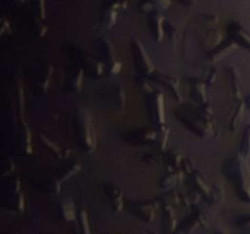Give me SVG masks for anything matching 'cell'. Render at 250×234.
Returning <instances> with one entry per match:
<instances>
[{"mask_svg":"<svg viewBox=\"0 0 250 234\" xmlns=\"http://www.w3.org/2000/svg\"><path fill=\"white\" fill-rule=\"evenodd\" d=\"M180 121L200 138H210L215 134L214 114L209 102L199 106H185L177 111Z\"/></svg>","mask_w":250,"mask_h":234,"instance_id":"1","label":"cell"},{"mask_svg":"<svg viewBox=\"0 0 250 234\" xmlns=\"http://www.w3.org/2000/svg\"><path fill=\"white\" fill-rule=\"evenodd\" d=\"M224 172L233 183L237 196L242 201L250 202V168L246 157L237 154L227 158L224 163Z\"/></svg>","mask_w":250,"mask_h":234,"instance_id":"2","label":"cell"},{"mask_svg":"<svg viewBox=\"0 0 250 234\" xmlns=\"http://www.w3.org/2000/svg\"><path fill=\"white\" fill-rule=\"evenodd\" d=\"M73 131L78 145L85 153H93L97 148V136L92 118L87 111H80L73 119Z\"/></svg>","mask_w":250,"mask_h":234,"instance_id":"3","label":"cell"},{"mask_svg":"<svg viewBox=\"0 0 250 234\" xmlns=\"http://www.w3.org/2000/svg\"><path fill=\"white\" fill-rule=\"evenodd\" d=\"M146 111L149 115V121L158 131H163L165 128V102H164V94L159 90H154L146 95Z\"/></svg>","mask_w":250,"mask_h":234,"instance_id":"4","label":"cell"},{"mask_svg":"<svg viewBox=\"0 0 250 234\" xmlns=\"http://www.w3.org/2000/svg\"><path fill=\"white\" fill-rule=\"evenodd\" d=\"M72 56L75 58V60H77L78 62H80V67L88 71V75H89L93 79H99V78H102L103 73H104L105 65L102 61L98 60L92 53L77 48L73 49Z\"/></svg>","mask_w":250,"mask_h":234,"instance_id":"5","label":"cell"},{"mask_svg":"<svg viewBox=\"0 0 250 234\" xmlns=\"http://www.w3.org/2000/svg\"><path fill=\"white\" fill-rule=\"evenodd\" d=\"M132 54H133V60L136 68L138 70L139 75L146 76V77H150L154 72H155V66H154L153 61L149 58L148 53L146 51L144 46L142 43L137 39L132 40Z\"/></svg>","mask_w":250,"mask_h":234,"instance_id":"6","label":"cell"},{"mask_svg":"<svg viewBox=\"0 0 250 234\" xmlns=\"http://www.w3.org/2000/svg\"><path fill=\"white\" fill-rule=\"evenodd\" d=\"M158 138L159 131L155 127H143V128L129 132L124 136L125 140L137 146L153 145L154 143H156Z\"/></svg>","mask_w":250,"mask_h":234,"instance_id":"7","label":"cell"},{"mask_svg":"<svg viewBox=\"0 0 250 234\" xmlns=\"http://www.w3.org/2000/svg\"><path fill=\"white\" fill-rule=\"evenodd\" d=\"M100 54L110 75H119L121 72L122 62L110 41L100 40Z\"/></svg>","mask_w":250,"mask_h":234,"instance_id":"8","label":"cell"},{"mask_svg":"<svg viewBox=\"0 0 250 234\" xmlns=\"http://www.w3.org/2000/svg\"><path fill=\"white\" fill-rule=\"evenodd\" d=\"M209 226V218L205 212L200 209H194V211L186 217L180 224V231L183 234H192L199 227Z\"/></svg>","mask_w":250,"mask_h":234,"instance_id":"9","label":"cell"},{"mask_svg":"<svg viewBox=\"0 0 250 234\" xmlns=\"http://www.w3.org/2000/svg\"><path fill=\"white\" fill-rule=\"evenodd\" d=\"M156 210H158V202L155 201H138L129 204V211L146 223H151L154 221Z\"/></svg>","mask_w":250,"mask_h":234,"instance_id":"10","label":"cell"},{"mask_svg":"<svg viewBox=\"0 0 250 234\" xmlns=\"http://www.w3.org/2000/svg\"><path fill=\"white\" fill-rule=\"evenodd\" d=\"M151 80H156L160 84H163L164 87H166L168 89V92L171 93L173 98H175L177 101L182 100V94H181L180 90V82H178V78L175 77L172 75H165V73H155L150 76Z\"/></svg>","mask_w":250,"mask_h":234,"instance_id":"11","label":"cell"},{"mask_svg":"<svg viewBox=\"0 0 250 234\" xmlns=\"http://www.w3.org/2000/svg\"><path fill=\"white\" fill-rule=\"evenodd\" d=\"M105 195L114 212H121L124 209V190L117 184H106L104 188Z\"/></svg>","mask_w":250,"mask_h":234,"instance_id":"12","label":"cell"},{"mask_svg":"<svg viewBox=\"0 0 250 234\" xmlns=\"http://www.w3.org/2000/svg\"><path fill=\"white\" fill-rule=\"evenodd\" d=\"M227 33L232 40L236 41L238 45L243 46L250 51V34L244 31L243 27L237 22H232L227 27Z\"/></svg>","mask_w":250,"mask_h":234,"instance_id":"13","label":"cell"},{"mask_svg":"<svg viewBox=\"0 0 250 234\" xmlns=\"http://www.w3.org/2000/svg\"><path fill=\"white\" fill-rule=\"evenodd\" d=\"M237 46H238V44L229 38L226 43L220 44L217 48H215L214 50L210 51L209 60L211 61V62H217V61L222 60V58H225L226 56H229V54L233 53L237 49Z\"/></svg>","mask_w":250,"mask_h":234,"instance_id":"14","label":"cell"},{"mask_svg":"<svg viewBox=\"0 0 250 234\" xmlns=\"http://www.w3.org/2000/svg\"><path fill=\"white\" fill-rule=\"evenodd\" d=\"M163 228L165 234H175L176 228H177V218L175 216V207L164 205Z\"/></svg>","mask_w":250,"mask_h":234,"instance_id":"15","label":"cell"},{"mask_svg":"<svg viewBox=\"0 0 250 234\" xmlns=\"http://www.w3.org/2000/svg\"><path fill=\"white\" fill-rule=\"evenodd\" d=\"M188 180H189V184L192 185L193 189H194L198 194L203 195L204 197L207 196L210 193V190H211V188L208 184L205 178L203 177L197 170H194L189 176H188Z\"/></svg>","mask_w":250,"mask_h":234,"instance_id":"16","label":"cell"},{"mask_svg":"<svg viewBox=\"0 0 250 234\" xmlns=\"http://www.w3.org/2000/svg\"><path fill=\"white\" fill-rule=\"evenodd\" d=\"M149 28H150L154 40L160 43L164 39V36H165V32H164V19L160 14L153 12L150 15V17H149Z\"/></svg>","mask_w":250,"mask_h":234,"instance_id":"17","label":"cell"},{"mask_svg":"<svg viewBox=\"0 0 250 234\" xmlns=\"http://www.w3.org/2000/svg\"><path fill=\"white\" fill-rule=\"evenodd\" d=\"M205 80L199 79H192L190 80V97L195 100L199 105L207 104L208 102V95L207 89H205Z\"/></svg>","mask_w":250,"mask_h":234,"instance_id":"18","label":"cell"},{"mask_svg":"<svg viewBox=\"0 0 250 234\" xmlns=\"http://www.w3.org/2000/svg\"><path fill=\"white\" fill-rule=\"evenodd\" d=\"M227 76H229V89H231V94L234 100L237 101H242V88H241V78H239L238 72L234 70L233 67L229 68L227 71Z\"/></svg>","mask_w":250,"mask_h":234,"instance_id":"19","label":"cell"},{"mask_svg":"<svg viewBox=\"0 0 250 234\" xmlns=\"http://www.w3.org/2000/svg\"><path fill=\"white\" fill-rule=\"evenodd\" d=\"M182 161V154L178 149H171L167 153H165V156H164V162H165L166 168H167V172L180 170Z\"/></svg>","mask_w":250,"mask_h":234,"instance_id":"20","label":"cell"},{"mask_svg":"<svg viewBox=\"0 0 250 234\" xmlns=\"http://www.w3.org/2000/svg\"><path fill=\"white\" fill-rule=\"evenodd\" d=\"M247 104L243 101H238V105L234 109L233 114L231 115L229 121V129L232 132H236L237 129L239 128L242 123V119H243V115H244V110H246Z\"/></svg>","mask_w":250,"mask_h":234,"instance_id":"21","label":"cell"},{"mask_svg":"<svg viewBox=\"0 0 250 234\" xmlns=\"http://www.w3.org/2000/svg\"><path fill=\"white\" fill-rule=\"evenodd\" d=\"M183 171L181 170H176L172 171V172H167V175L164 176L160 180V185L164 188V189H170L172 188L173 185L180 184L183 179Z\"/></svg>","mask_w":250,"mask_h":234,"instance_id":"22","label":"cell"},{"mask_svg":"<svg viewBox=\"0 0 250 234\" xmlns=\"http://www.w3.org/2000/svg\"><path fill=\"white\" fill-rule=\"evenodd\" d=\"M59 210H60V214L62 216V218L65 221L72 222L76 221L78 217L77 212H76V206L72 202V200L66 199L63 201L60 202V206H59Z\"/></svg>","mask_w":250,"mask_h":234,"instance_id":"23","label":"cell"},{"mask_svg":"<svg viewBox=\"0 0 250 234\" xmlns=\"http://www.w3.org/2000/svg\"><path fill=\"white\" fill-rule=\"evenodd\" d=\"M83 82H84V70L82 67H78L68 80V89L73 93L81 92L83 88Z\"/></svg>","mask_w":250,"mask_h":234,"instance_id":"24","label":"cell"},{"mask_svg":"<svg viewBox=\"0 0 250 234\" xmlns=\"http://www.w3.org/2000/svg\"><path fill=\"white\" fill-rule=\"evenodd\" d=\"M158 201L161 202L163 205H167V206L172 207H178L180 205H182L181 194H178L175 190H168V192L161 194L160 196H159Z\"/></svg>","mask_w":250,"mask_h":234,"instance_id":"25","label":"cell"},{"mask_svg":"<svg viewBox=\"0 0 250 234\" xmlns=\"http://www.w3.org/2000/svg\"><path fill=\"white\" fill-rule=\"evenodd\" d=\"M222 199H224V189H222L219 184L212 187L209 194L204 197L205 202L209 205L219 204V202L222 201Z\"/></svg>","mask_w":250,"mask_h":234,"instance_id":"26","label":"cell"},{"mask_svg":"<svg viewBox=\"0 0 250 234\" xmlns=\"http://www.w3.org/2000/svg\"><path fill=\"white\" fill-rule=\"evenodd\" d=\"M114 105L116 109L124 111L126 107V93H125L124 87L121 84L115 85L114 89Z\"/></svg>","mask_w":250,"mask_h":234,"instance_id":"27","label":"cell"},{"mask_svg":"<svg viewBox=\"0 0 250 234\" xmlns=\"http://www.w3.org/2000/svg\"><path fill=\"white\" fill-rule=\"evenodd\" d=\"M80 170H81V163L80 162H77V161L70 162L68 165L63 166V168L60 171V173H59L58 179H60L61 182H62V180L67 179V178L71 177V176L76 175V173H77Z\"/></svg>","mask_w":250,"mask_h":234,"instance_id":"28","label":"cell"},{"mask_svg":"<svg viewBox=\"0 0 250 234\" xmlns=\"http://www.w3.org/2000/svg\"><path fill=\"white\" fill-rule=\"evenodd\" d=\"M53 72H54V68L51 65H46L45 70L42 72L41 79H39V82H38L39 90H41L42 93H45L46 90H48L49 83H50L51 77H53Z\"/></svg>","mask_w":250,"mask_h":234,"instance_id":"29","label":"cell"},{"mask_svg":"<svg viewBox=\"0 0 250 234\" xmlns=\"http://www.w3.org/2000/svg\"><path fill=\"white\" fill-rule=\"evenodd\" d=\"M239 154L246 158L250 155V126H247V128L243 132V138H242L241 141Z\"/></svg>","mask_w":250,"mask_h":234,"instance_id":"30","label":"cell"},{"mask_svg":"<svg viewBox=\"0 0 250 234\" xmlns=\"http://www.w3.org/2000/svg\"><path fill=\"white\" fill-rule=\"evenodd\" d=\"M78 222H80L81 234H92L89 227V219H88V214L85 210H81L78 214Z\"/></svg>","mask_w":250,"mask_h":234,"instance_id":"31","label":"cell"},{"mask_svg":"<svg viewBox=\"0 0 250 234\" xmlns=\"http://www.w3.org/2000/svg\"><path fill=\"white\" fill-rule=\"evenodd\" d=\"M22 144H23L24 153L32 154V134L29 127L23 124V132H22Z\"/></svg>","mask_w":250,"mask_h":234,"instance_id":"32","label":"cell"},{"mask_svg":"<svg viewBox=\"0 0 250 234\" xmlns=\"http://www.w3.org/2000/svg\"><path fill=\"white\" fill-rule=\"evenodd\" d=\"M151 79H149V77L146 78V76H142V75H139L138 77H136V82L138 83V87L141 88L142 90H143V92H146V94H149V93H153L154 90V85H153V83L150 82Z\"/></svg>","mask_w":250,"mask_h":234,"instance_id":"33","label":"cell"},{"mask_svg":"<svg viewBox=\"0 0 250 234\" xmlns=\"http://www.w3.org/2000/svg\"><path fill=\"white\" fill-rule=\"evenodd\" d=\"M234 223L246 233H250V214H239L234 218Z\"/></svg>","mask_w":250,"mask_h":234,"instance_id":"34","label":"cell"},{"mask_svg":"<svg viewBox=\"0 0 250 234\" xmlns=\"http://www.w3.org/2000/svg\"><path fill=\"white\" fill-rule=\"evenodd\" d=\"M168 136H170V129L164 128L163 131H159V138L156 140V144H158V150L164 151L166 149V145H167Z\"/></svg>","mask_w":250,"mask_h":234,"instance_id":"35","label":"cell"},{"mask_svg":"<svg viewBox=\"0 0 250 234\" xmlns=\"http://www.w3.org/2000/svg\"><path fill=\"white\" fill-rule=\"evenodd\" d=\"M39 136H41L42 143L45 145V148H48L49 150H50L53 154H55V155H60V149H59V146L56 145V144H54L53 141L49 140V139L46 138L45 136H43V134H41Z\"/></svg>","mask_w":250,"mask_h":234,"instance_id":"36","label":"cell"},{"mask_svg":"<svg viewBox=\"0 0 250 234\" xmlns=\"http://www.w3.org/2000/svg\"><path fill=\"white\" fill-rule=\"evenodd\" d=\"M181 170L183 171V173H185V175L189 176L190 173L195 170V168H194V166H193L192 161H190L188 157H186V158H183L182 163H181Z\"/></svg>","mask_w":250,"mask_h":234,"instance_id":"37","label":"cell"},{"mask_svg":"<svg viewBox=\"0 0 250 234\" xmlns=\"http://www.w3.org/2000/svg\"><path fill=\"white\" fill-rule=\"evenodd\" d=\"M24 205H26V201H24V196L21 192L19 194H16V197H15V206H16V210L20 212L24 211Z\"/></svg>","mask_w":250,"mask_h":234,"instance_id":"38","label":"cell"},{"mask_svg":"<svg viewBox=\"0 0 250 234\" xmlns=\"http://www.w3.org/2000/svg\"><path fill=\"white\" fill-rule=\"evenodd\" d=\"M216 76H217V71L215 70V68H211V70L208 72L207 77H205V83H207L208 85H212L215 80H216Z\"/></svg>","mask_w":250,"mask_h":234,"instance_id":"39","label":"cell"},{"mask_svg":"<svg viewBox=\"0 0 250 234\" xmlns=\"http://www.w3.org/2000/svg\"><path fill=\"white\" fill-rule=\"evenodd\" d=\"M143 161L148 163V165H154V163H156L158 158H156V156L153 155V154H148V155H144Z\"/></svg>","mask_w":250,"mask_h":234,"instance_id":"40","label":"cell"},{"mask_svg":"<svg viewBox=\"0 0 250 234\" xmlns=\"http://www.w3.org/2000/svg\"><path fill=\"white\" fill-rule=\"evenodd\" d=\"M38 5H39V15H41V19L44 20L45 19V2H44V0H38Z\"/></svg>","mask_w":250,"mask_h":234,"instance_id":"41","label":"cell"},{"mask_svg":"<svg viewBox=\"0 0 250 234\" xmlns=\"http://www.w3.org/2000/svg\"><path fill=\"white\" fill-rule=\"evenodd\" d=\"M6 32H9L10 33L11 31H10V26H9V23H7V21H4L2 22V27H1V36H4Z\"/></svg>","mask_w":250,"mask_h":234,"instance_id":"42","label":"cell"},{"mask_svg":"<svg viewBox=\"0 0 250 234\" xmlns=\"http://www.w3.org/2000/svg\"><path fill=\"white\" fill-rule=\"evenodd\" d=\"M180 2H182L183 5H187V6H192L193 4H194V1L193 0H178Z\"/></svg>","mask_w":250,"mask_h":234,"instance_id":"43","label":"cell"},{"mask_svg":"<svg viewBox=\"0 0 250 234\" xmlns=\"http://www.w3.org/2000/svg\"><path fill=\"white\" fill-rule=\"evenodd\" d=\"M246 104H247V106H248V109L250 110V97H248V99H247Z\"/></svg>","mask_w":250,"mask_h":234,"instance_id":"44","label":"cell"},{"mask_svg":"<svg viewBox=\"0 0 250 234\" xmlns=\"http://www.w3.org/2000/svg\"><path fill=\"white\" fill-rule=\"evenodd\" d=\"M215 234H227L226 232H222V231H219V232H216V233Z\"/></svg>","mask_w":250,"mask_h":234,"instance_id":"45","label":"cell"},{"mask_svg":"<svg viewBox=\"0 0 250 234\" xmlns=\"http://www.w3.org/2000/svg\"><path fill=\"white\" fill-rule=\"evenodd\" d=\"M175 234H183V233L181 231H178V232H175Z\"/></svg>","mask_w":250,"mask_h":234,"instance_id":"46","label":"cell"},{"mask_svg":"<svg viewBox=\"0 0 250 234\" xmlns=\"http://www.w3.org/2000/svg\"><path fill=\"white\" fill-rule=\"evenodd\" d=\"M149 234H158V233H154V232H151V233H149Z\"/></svg>","mask_w":250,"mask_h":234,"instance_id":"47","label":"cell"}]
</instances>
